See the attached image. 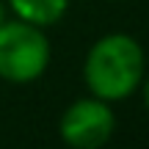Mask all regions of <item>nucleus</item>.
I'll use <instances>...</instances> for the list:
<instances>
[{
	"instance_id": "nucleus-1",
	"label": "nucleus",
	"mask_w": 149,
	"mask_h": 149,
	"mask_svg": "<svg viewBox=\"0 0 149 149\" xmlns=\"http://www.w3.org/2000/svg\"><path fill=\"white\" fill-rule=\"evenodd\" d=\"M146 55L133 33L111 31L88 47L83 61V83L88 94L105 102H122L141 88Z\"/></svg>"
},
{
	"instance_id": "nucleus-5",
	"label": "nucleus",
	"mask_w": 149,
	"mask_h": 149,
	"mask_svg": "<svg viewBox=\"0 0 149 149\" xmlns=\"http://www.w3.org/2000/svg\"><path fill=\"white\" fill-rule=\"evenodd\" d=\"M141 100H144V108H146V111H149V72L144 74V80H141Z\"/></svg>"
},
{
	"instance_id": "nucleus-6",
	"label": "nucleus",
	"mask_w": 149,
	"mask_h": 149,
	"mask_svg": "<svg viewBox=\"0 0 149 149\" xmlns=\"http://www.w3.org/2000/svg\"><path fill=\"white\" fill-rule=\"evenodd\" d=\"M6 19V6H3V0H0V22Z\"/></svg>"
},
{
	"instance_id": "nucleus-2",
	"label": "nucleus",
	"mask_w": 149,
	"mask_h": 149,
	"mask_svg": "<svg viewBox=\"0 0 149 149\" xmlns=\"http://www.w3.org/2000/svg\"><path fill=\"white\" fill-rule=\"evenodd\" d=\"M53 47L44 28L22 19L0 22V80L11 86L36 83L50 66Z\"/></svg>"
},
{
	"instance_id": "nucleus-3",
	"label": "nucleus",
	"mask_w": 149,
	"mask_h": 149,
	"mask_svg": "<svg viewBox=\"0 0 149 149\" xmlns=\"http://www.w3.org/2000/svg\"><path fill=\"white\" fill-rule=\"evenodd\" d=\"M116 113L111 102L88 94L74 100L58 119V135L72 149H100L113 138Z\"/></svg>"
},
{
	"instance_id": "nucleus-4",
	"label": "nucleus",
	"mask_w": 149,
	"mask_h": 149,
	"mask_svg": "<svg viewBox=\"0 0 149 149\" xmlns=\"http://www.w3.org/2000/svg\"><path fill=\"white\" fill-rule=\"evenodd\" d=\"M6 6L17 19L39 28L58 25L69 11V0H6Z\"/></svg>"
}]
</instances>
